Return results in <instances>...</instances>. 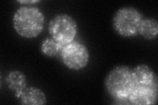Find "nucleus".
<instances>
[{
    "mask_svg": "<svg viewBox=\"0 0 158 105\" xmlns=\"http://www.w3.org/2000/svg\"><path fill=\"white\" fill-rule=\"evenodd\" d=\"M132 78L128 103L135 105L156 104L158 97V78L154 70L145 64L138 65L132 68Z\"/></svg>",
    "mask_w": 158,
    "mask_h": 105,
    "instance_id": "1",
    "label": "nucleus"
},
{
    "mask_svg": "<svg viewBox=\"0 0 158 105\" xmlns=\"http://www.w3.org/2000/svg\"><path fill=\"white\" fill-rule=\"evenodd\" d=\"M45 25V16L38 7L31 6L20 7L13 17V26L20 36L32 39L40 34Z\"/></svg>",
    "mask_w": 158,
    "mask_h": 105,
    "instance_id": "2",
    "label": "nucleus"
},
{
    "mask_svg": "<svg viewBox=\"0 0 158 105\" xmlns=\"http://www.w3.org/2000/svg\"><path fill=\"white\" fill-rule=\"evenodd\" d=\"M132 84V69L125 65L113 68L105 79V87L109 95L115 101L121 103L128 101Z\"/></svg>",
    "mask_w": 158,
    "mask_h": 105,
    "instance_id": "3",
    "label": "nucleus"
},
{
    "mask_svg": "<svg viewBox=\"0 0 158 105\" xmlns=\"http://www.w3.org/2000/svg\"><path fill=\"white\" fill-rule=\"evenodd\" d=\"M142 14L137 9L128 6L118 9L112 19L114 30L124 38H133L138 35L143 18Z\"/></svg>",
    "mask_w": 158,
    "mask_h": 105,
    "instance_id": "4",
    "label": "nucleus"
},
{
    "mask_svg": "<svg viewBox=\"0 0 158 105\" xmlns=\"http://www.w3.org/2000/svg\"><path fill=\"white\" fill-rule=\"evenodd\" d=\"M48 31L52 38L64 46L75 39L78 32L77 23L70 14L59 13L50 20Z\"/></svg>",
    "mask_w": 158,
    "mask_h": 105,
    "instance_id": "5",
    "label": "nucleus"
},
{
    "mask_svg": "<svg viewBox=\"0 0 158 105\" xmlns=\"http://www.w3.org/2000/svg\"><path fill=\"white\" fill-rule=\"evenodd\" d=\"M60 57L64 65L74 71H81L86 67L90 60V54L86 46L77 41L64 46Z\"/></svg>",
    "mask_w": 158,
    "mask_h": 105,
    "instance_id": "6",
    "label": "nucleus"
},
{
    "mask_svg": "<svg viewBox=\"0 0 158 105\" xmlns=\"http://www.w3.org/2000/svg\"><path fill=\"white\" fill-rule=\"evenodd\" d=\"M6 83L9 89L11 90L17 99L27 87L26 75L20 71H12L7 75Z\"/></svg>",
    "mask_w": 158,
    "mask_h": 105,
    "instance_id": "7",
    "label": "nucleus"
},
{
    "mask_svg": "<svg viewBox=\"0 0 158 105\" xmlns=\"http://www.w3.org/2000/svg\"><path fill=\"white\" fill-rule=\"evenodd\" d=\"M20 103L24 105H43L47 103L46 94L40 88L27 87L19 97Z\"/></svg>",
    "mask_w": 158,
    "mask_h": 105,
    "instance_id": "8",
    "label": "nucleus"
},
{
    "mask_svg": "<svg viewBox=\"0 0 158 105\" xmlns=\"http://www.w3.org/2000/svg\"><path fill=\"white\" fill-rule=\"evenodd\" d=\"M158 23L154 18H144L141 22L138 31L140 35L146 40H153L157 37Z\"/></svg>",
    "mask_w": 158,
    "mask_h": 105,
    "instance_id": "9",
    "label": "nucleus"
},
{
    "mask_svg": "<svg viewBox=\"0 0 158 105\" xmlns=\"http://www.w3.org/2000/svg\"><path fill=\"white\" fill-rule=\"evenodd\" d=\"M63 46L59 44L52 38L44 39L42 42L40 46L41 53L48 57H56L57 55H60Z\"/></svg>",
    "mask_w": 158,
    "mask_h": 105,
    "instance_id": "10",
    "label": "nucleus"
},
{
    "mask_svg": "<svg viewBox=\"0 0 158 105\" xmlns=\"http://www.w3.org/2000/svg\"><path fill=\"white\" fill-rule=\"evenodd\" d=\"M18 3H21L22 5H24V6H34V5H35L36 3H38L40 2V1H38V0H36V1H34V0H31V1H28V0H24V1H18Z\"/></svg>",
    "mask_w": 158,
    "mask_h": 105,
    "instance_id": "11",
    "label": "nucleus"
}]
</instances>
